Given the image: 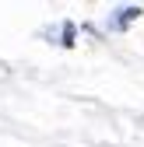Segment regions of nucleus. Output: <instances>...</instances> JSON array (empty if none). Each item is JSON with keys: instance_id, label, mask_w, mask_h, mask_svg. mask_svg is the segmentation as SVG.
Instances as JSON below:
<instances>
[{"instance_id": "obj_1", "label": "nucleus", "mask_w": 144, "mask_h": 147, "mask_svg": "<svg viewBox=\"0 0 144 147\" xmlns=\"http://www.w3.org/2000/svg\"><path fill=\"white\" fill-rule=\"evenodd\" d=\"M144 18V7L141 4H127V7H116L109 14V32H130V25Z\"/></svg>"}, {"instance_id": "obj_2", "label": "nucleus", "mask_w": 144, "mask_h": 147, "mask_svg": "<svg viewBox=\"0 0 144 147\" xmlns=\"http://www.w3.org/2000/svg\"><path fill=\"white\" fill-rule=\"evenodd\" d=\"M77 21H70V18H67V21H60V42L56 46H63V49H74L77 42Z\"/></svg>"}]
</instances>
